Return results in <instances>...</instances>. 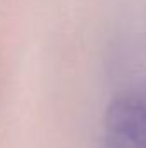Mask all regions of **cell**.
<instances>
[{"mask_svg": "<svg viewBox=\"0 0 146 148\" xmlns=\"http://www.w3.org/2000/svg\"><path fill=\"white\" fill-rule=\"evenodd\" d=\"M103 148H146V98L120 95L103 117Z\"/></svg>", "mask_w": 146, "mask_h": 148, "instance_id": "1", "label": "cell"}, {"mask_svg": "<svg viewBox=\"0 0 146 148\" xmlns=\"http://www.w3.org/2000/svg\"><path fill=\"white\" fill-rule=\"evenodd\" d=\"M141 93H143V97H145V98H146V84H145V90H143Z\"/></svg>", "mask_w": 146, "mask_h": 148, "instance_id": "2", "label": "cell"}]
</instances>
